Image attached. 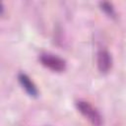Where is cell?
<instances>
[{
	"instance_id": "obj_4",
	"label": "cell",
	"mask_w": 126,
	"mask_h": 126,
	"mask_svg": "<svg viewBox=\"0 0 126 126\" xmlns=\"http://www.w3.org/2000/svg\"><path fill=\"white\" fill-rule=\"evenodd\" d=\"M19 81L22 85V87L25 89V91L32 96H37L38 91L35 87V85L32 83V81L30 79V77L24 73L19 74Z\"/></svg>"
},
{
	"instance_id": "obj_3",
	"label": "cell",
	"mask_w": 126,
	"mask_h": 126,
	"mask_svg": "<svg viewBox=\"0 0 126 126\" xmlns=\"http://www.w3.org/2000/svg\"><path fill=\"white\" fill-rule=\"evenodd\" d=\"M97 68L100 73H107L112 66V58L110 53L105 49H100L97 52Z\"/></svg>"
},
{
	"instance_id": "obj_2",
	"label": "cell",
	"mask_w": 126,
	"mask_h": 126,
	"mask_svg": "<svg viewBox=\"0 0 126 126\" xmlns=\"http://www.w3.org/2000/svg\"><path fill=\"white\" fill-rule=\"evenodd\" d=\"M39 60L42 65L54 72H63L66 69V62L51 53H42L39 56Z\"/></svg>"
},
{
	"instance_id": "obj_1",
	"label": "cell",
	"mask_w": 126,
	"mask_h": 126,
	"mask_svg": "<svg viewBox=\"0 0 126 126\" xmlns=\"http://www.w3.org/2000/svg\"><path fill=\"white\" fill-rule=\"evenodd\" d=\"M76 107L81 112V114L84 117H86L92 124L100 125L102 123V118L100 113L90 102L86 100H78L76 101Z\"/></svg>"
}]
</instances>
